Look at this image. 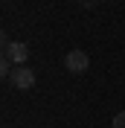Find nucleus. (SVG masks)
Masks as SVG:
<instances>
[{
	"label": "nucleus",
	"instance_id": "obj_1",
	"mask_svg": "<svg viewBox=\"0 0 125 128\" xmlns=\"http://www.w3.org/2000/svg\"><path fill=\"white\" fill-rule=\"evenodd\" d=\"M3 56L15 64V67H24L26 58H29V47H26L24 41H9L6 47H3Z\"/></svg>",
	"mask_w": 125,
	"mask_h": 128
},
{
	"label": "nucleus",
	"instance_id": "obj_2",
	"mask_svg": "<svg viewBox=\"0 0 125 128\" xmlns=\"http://www.w3.org/2000/svg\"><path fill=\"white\" fill-rule=\"evenodd\" d=\"M64 67H67V73H84L90 67V56L84 50H70L64 56Z\"/></svg>",
	"mask_w": 125,
	"mask_h": 128
},
{
	"label": "nucleus",
	"instance_id": "obj_3",
	"mask_svg": "<svg viewBox=\"0 0 125 128\" xmlns=\"http://www.w3.org/2000/svg\"><path fill=\"white\" fill-rule=\"evenodd\" d=\"M9 82H12V88H18V90H29V88H35V70H29V67H15L12 76H9Z\"/></svg>",
	"mask_w": 125,
	"mask_h": 128
},
{
	"label": "nucleus",
	"instance_id": "obj_4",
	"mask_svg": "<svg viewBox=\"0 0 125 128\" xmlns=\"http://www.w3.org/2000/svg\"><path fill=\"white\" fill-rule=\"evenodd\" d=\"M110 128H125V111H119L114 120H110Z\"/></svg>",
	"mask_w": 125,
	"mask_h": 128
},
{
	"label": "nucleus",
	"instance_id": "obj_5",
	"mask_svg": "<svg viewBox=\"0 0 125 128\" xmlns=\"http://www.w3.org/2000/svg\"><path fill=\"white\" fill-rule=\"evenodd\" d=\"M0 73H3V76H12V61H9L6 56L0 58Z\"/></svg>",
	"mask_w": 125,
	"mask_h": 128
},
{
	"label": "nucleus",
	"instance_id": "obj_6",
	"mask_svg": "<svg viewBox=\"0 0 125 128\" xmlns=\"http://www.w3.org/2000/svg\"><path fill=\"white\" fill-rule=\"evenodd\" d=\"M78 3H82V9H93L99 0H78Z\"/></svg>",
	"mask_w": 125,
	"mask_h": 128
}]
</instances>
